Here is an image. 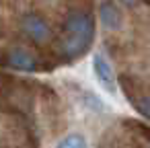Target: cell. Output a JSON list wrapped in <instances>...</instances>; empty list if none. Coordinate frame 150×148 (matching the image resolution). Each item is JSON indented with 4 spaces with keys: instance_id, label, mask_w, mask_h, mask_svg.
Wrapping results in <instances>:
<instances>
[{
    "instance_id": "3957f363",
    "label": "cell",
    "mask_w": 150,
    "mask_h": 148,
    "mask_svg": "<svg viewBox=\"0 0 150 148\" xmlns=\"http://www.w3.org/2000/svg\"><path fill=\"white\" fill-rule=\"evenodd\" d=\"M4 66L13 68V70H23V72H37L41 70V62L37 60L35 54L23 50V47H15L11 54H6Z\"/></svg>"
},
{
    "instance_id": "7a4b0ae2",
    "label": "cell",
    "mask_w": 150,
    "mask_h": 148,
    "mask_svg": "<svg viewBox=\"0 0 150 148\" xmlns=\"http://www.w3.org/2000/svg\"><path fill=\"white\" fill-rule=\"evenodd\" d=\"M21 29H23V33H25L35 45H45V43H50V39H52V29H50V25H47L41 17H37V15H25L23 21H21Z\"/></svg>"
},
{
    "instance_id": "5b68a950",
    "label": "cell",
    "mask_w": 150,
    "mask_h": 148,
    "mask_svg": "<svg viewBox=\"0 0 150 148\" xmlns=\"http://www.w3.org/2000/svg\"><path fill=\"white\" fill-rule=\"evenodd\" d=\"M99 17H101L103 27L109 29V31H117L121 27V13H119V8L113 2H109V0H103V2H101Z\"/></svg>"
},
{
    "instance_id": "277c9868",
    "label": "cell",
    "mask_w": 150,
    "mask_h": 148,
    "mask_svg": "<svg viewBox=\"0 0 150 148\" xmlns=\"http://www.w3.org/2000/svg\"><path fill=\"white\" fill-rule=\"evenodd\" d=\"M93 70H95L97 80L103 84V89L109 91V93H115V86H117L115 72H113L109 60H107L103 54H95V58H93Z\"/></svg>"
},
{
    "instance_id": "6da1fadb",
    "label": "cell",
    "mask_w": 150,
    "mask_h": 148,
    "mask_svg": "<svg viewBox=\"0 0 150 148\" xmlns=\"http://www.w3.org/2000/svg\"><path fill=\"white\" fill-rule=\"evenodd\" d=\"M95 37V21L91 13L72 11L64 19L62 39H60V54L64 60H76L86 54Z\"/></svg>"
},
{
    "instance_id": "52a82bcc",
    "label": "cell",
    "mask_w": 150,
    "mask_h": 148,
    "mask_svg": "<svg viewBox=\"0 0 150 148\" xmlns=\"http://www.w3.org/2000/svg\"><path fill=\"white\" fill-rule=\"evenodd\" d=\"M132 105H134L144 117L150 119V97H146V95H136V97H132Z\"/></svg>"
},
{
    "instance_id": "8992f818",
    "label": "cell",
    "mask_w": 150,
    "mask_h": 148,
    "mask_svg": "<svg viewBox=\"0 0 150 148\" xmlns=\"http://www.w3.org/2000/svg\"><path fill=\"white\" fill-rule=\"evenodd\" d=\"M58 146H62V148H84L86 140H84L82 134H68L64 140L58 142Z\"/></svg>"
},
{
    "instance_id": "ba28073f",
    "label": "cell",
    "mask_w": 150,
    "mask_h": 148,
    "mask_svg": "<svg viewBox=\"0 0 150 148\" xmlns=\"http://www.w3.org/2000/svg\"><path fill=\"white\" fill-rule=\"evenodd\" d=\"M119 2H123L125 6H134V4H138L140 0H119Z\"/></svg>"
}]
</instances>
